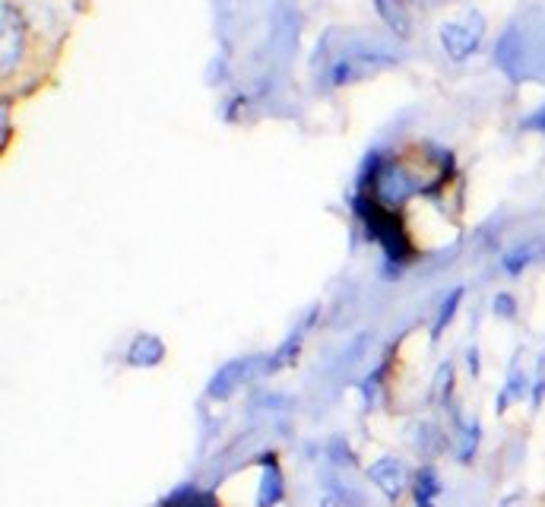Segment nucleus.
<instances>
[{
	"mask_svg": "<svg viewBox=\"0 0 545 507\" xmlns=\"http://www.w3.org/2000/svg\"><path fill=\"white\" fill-rule=\"evenodd\" d=\"M352 206H355V216L365 222L368 235L381 244V251L387 254L390 264H406V260H409V241L403 235V225H400L397 213L387 210L381 200L365 197V194H355Z\"/></svg>",
	"mask_w": 545,
	"mask_h": 507,
	"instance_id": "f257e3e1",
	"label": "nucleus"
},
{
	"mask_svg": "<svg viewBox=\"0 0 545 507\" xmlns=\"http://www.w3.org/2000/svg\"><path fill=\"white\" fill-rule=\"evenodd\" d=\"M482 42V20L479 16H469L466 23H454L441 29V45L454 61H466Z\"/></svg>",
	"mask_w": 545,
	"mask_h": 507,
	"instance_id": "f03ea898",
	"label": "nucleus"
},
{
	"mask_svg": "<svg viewBox=\"0 0 545 507\" xmlns=\"http://www.w3.org/2000/svg\"><path fill=\"white\" fill-rule=\"evenodd\" d=\"M368 476L390 501H397L403 495V488H406V466L400 460H393V457H384L378 463H371Z\"/></svg>",
	"mask_w": 545,
	"mask_h": 507,
	"instance_id": "7ed1b4c3",
	"label": "nucleus"
},
{
	"mask_svg": "<svg viewBox=\"0 0 545 507\" xmlns=\"http://www.w3.org/2000/svg\"><path fill=\"white\" fill-rule=\"evenodd\" d=\"M286 495V485H283V473L273 457H263V473H260V492H257V507H273L279 504Z\"/></svg>",
	"mask_w": 545,
	"mask_h": 507,
	"instance_id": "20e7f679",
	"label": "nucleus"
},
{
	"mask_svg": "<svg viewBox=\"0 0 545 507\" xmlns=\"http://www.w3.org/2000/svg\"><path fill=\"white\" fill-rule=\"evenodd\" d=\"M162 355H165L162 340H156V336L143 333V336H137V340H134V346H130L127 362H130V365H137V368H149V365H159V362H162Z\"/></svg>",
	"mask_w": 545,
	"mask_h": 507,
	"instance_id": "39448f33",
	"label": "nucleus"
},
{
	"mask_svg": "<svg viewBox=\"0 0 545 507\" xmlns=\"http://www.w3.org/2000/svg\"><path fill=\"white\" fill-rule=\"evenodd\" d=\"M241 368H248V362H229L225 368L216 371V378L210 381V397H229V393L238 387V381L244 378V371Z\"/></svg>",
	"mask_w": 545,
	"mask_h": 507,
	"instance_id": "423d86ee",
	"label": "nucleus"
},
{
	"mask_svg": "<svg viewBox=\"0 0 545 507\" xmlns=\"http://www.w3.org/2000/svg\"><path fill=\"white\" fill-rule=\"evenodd\" d=\"M533 260H539V244H536V241H533V244H520V248L507 251L504 260H501V267H504V273L520 276L526 267L533 264Z\"/></svg>",
	"mask_w": 545,
	"mask_h": 507,
	"instance_id": "0eeeda50",
	"label": "nucleus"
},
{
	"mask_svg": "<svg viewBox=\"0 0 545 507\" xmlns=\"http://www.w3.org/2000/svg\"><path fill=\"white\" fill-rule=\"evenodd\" d=\"M441 492V482H438V473L431 466L419 469L416 476V504L419 507H435V498Z\"/></svg>",
	"mask_w": 545,
	"mask_h": 507,
	"instance_id": "6e6552de",
	"label": "nucleus"
},
{
	"mask_svg": "<svg viewBox=\"0 0 545 507\" xmlns=\"http://www.w3.org/2000/svg\"><path fill=\"white\" fill-rule=\"evenodd\" d=\"M378 4L381 20L397 32V35H409V20H406V10H403V0H374Z\"/></svg>",
	"mask_w": 545,
	"mask_h": 507,
	"instance_id": "1a4fd4ad",
	"label": "nucleus"
},
{
	"mask_svg": "<svg viewBox=\"0 0 545 507\" xmlns=\"http://www.w3.org/2000/svg\"><path fill=\"white\" fill-rule=\"evenodd\" d=\"M165 507H219V501L210 492H194V488H184V492H175L165 501Z\"/></svg>",
	"mask_w": 545,
	"mask_h": 507,
	"instance_id": "9d476101",
	"label": "nucleus"
},
{
	"mask_svg": "<svg viewBox=\"0 0 545 507\" xmlns=\"http://www.w3.org/2000/svg\"><path fill=\"white\" fill-rule=\"evenodd\" d=\"M523 393H526V374H523L520 368H511V378H507V387L498 393V412H504L511 400H520Z\"/></svg>",
	"mask_w": 545,
	"mask_h": 507,
	"instance_id": "9b49d317",
	"label": "nucleus"
},
{
	"mask_svg": "<svg viewBox=\"0 0 545 507\" xmlns=\"http://www.w3.org/2000/svg\"><path fill=\"white\" fill-rule=\"evenodd\" d=\"M460 298H463V289H454L447 298H444V305L438 311V324H435V336H441V330L450 324V317L457 314V305H460Z\"/></svg>",
	"mask_w": 545,
	"mask_h": 507,
	"instance_id": "f8f14e48",
	"label": "nucleus"
},
{
	"mask_svg": "<svg viewBox=\"0 0 545 507\" xmlns=\"http://www.w3.org/2000/svg\"><path fill=\"white\" fill-rule=\"evenodd\" d=\"M454 387V368L450 365H441V371H438V397L441 400H447V390Z\"/></svg>",
	"mask_w": 545,
	"mask_h": 507,
	"instance_id": "ddd939ff",
	"label": "nucleus"
},
{
	"mask_svg": "<svg viewBox=\"0 0 545 507\" xmlns=\"http://www.w3.org/2000/svg\"><path fill=\"white\" fill-rule=\"evenodd\" d=\"M495 314H501V317H514L517 314V302L507 292H501L498 298H495Z\"/></svg>",
	"mask_w": 545,
	"mask_h": 507,
	"instance_id": "4468645a",
	"label": "nucleus"
},
{
	"mask_svg": "<svg viewBox=\"0 0 545 507\" xmlns=\"http://www.w3.org/2000/svg\"><path fill=\"white\" fill-rule=\"evenodd\" d=\"M526 127H533V130H542V134H545V108H539L536 115H533L530 121H526Z\"/></svg>",
	"mask_w": 545,
	"mask_h": 507,
	"instance_id": "2eb2a0df",
	"label": "nucleus"
},
{
	"mask_svg": "<svg viewBox=\"0 0 545 507\" xmlns=\"http://www.w3.org/2000/svg\"><path fill=\"white\" fill-rule=\"evenodd\" d=\"M469 368H473V374H479V355H476V349H469Z\"/></svg>",
	"mask_w": 545,
	"mask_h": 507,
	"instance_id": "dca6fc26",
	"label": "nucleus"
}]
</instances>
